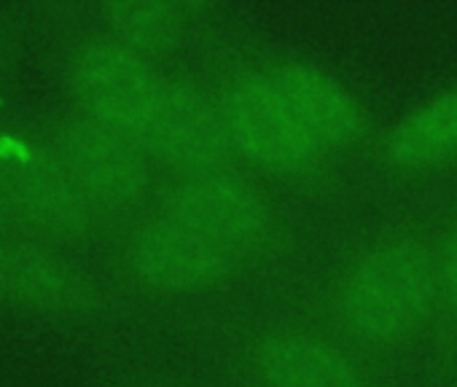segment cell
<instances>
[{
	"label": "cell",
	"instance_id": "cell-1",
	"mask_svg": "<svg viewBox=\"0 0 457 387\" xmlns=\"http://www.w3.org/2000/svg\"><path fill=\"white\" fill-rule=\"evenodd\" d=\"M444 210L395 216L353 243L302 304L382 368L428 344L438 312Z\"/></svg>",
	"mask_w": 457,
	"mask_h": 387
},
{
	"label": "cell",
	"instance_id": "cell-2",
	"mask_svg": "<svg viewBox=\"0 0 457 387\" xmlns=\"http://www.w3.org/2000/svg\"><path fill=\"white\" fill-rule=\"evenodd\" d=\"M207 92L228 159L278 194L328 197L342 164L326 153L283 108L256 70L253 52H228L210 44L196 76Z\"/></svg>",
	"mask_w": 457,
	"mask_h": 387
},
{
	"label": "cell",
	"instance_id": "cell-3",
	"mask_svg": "<svg viewBox=\"0 0 457 387\" xmlns=\"http://www.w3.org/2000/svg\"><path fill=\"white\" fill-rule=\"evenodd\" d=\"M156 202L248 277L280 267L294 251L296 235L280 194L235 164L167 172Z\"/></svg>",
	"mask_w": 457,
	"mask_h": 387
},
{
	"label": "cell",
	"instance_id": "cell-4",
	"mask_svg": "<svg viewBox=\"0 0 457 387\" xmlns=\"http://www.w3.org/2000/svg\"><path fill=\"white\" fill-rule=\"evenodd\" d=\"M243 387H385V368L302 304L264 317L240 342Z\"/></svg>",
	"mask_w": 457,
	"mask_h": 387
},
{
	"label": "cell",
	"instance_id": "cell-5",
	"mask_svg": "<svg viewBox=\"0 0 457 387\" xmlns=\"http://www.w3.org/2000/svg\"><path fill=\"white\" fill-rule=\"evenodd\" d=\"M121 267L148 296H215L248 275L159 202L121 224Z\"/></svg>",
	"mask_w": 457,
	"mask_h": 387
},
{
	"label": "cell",
	"instance_id": "cell-6",
	"mask_svg": "<svg viewBox=\"0 0 457 387\" xmlns=\"http://www.w3.org/2000/svg\"><path fill=\"white\" fill-rule=\"evenodd\" d=\"M253 62L270 92L296 119V124L342 167L363 159L379 135L369 103L331 68L288 57L253 52Z\"/></svg>",
	"mask_w": 457,
	"mask_h": 387
},
{
	"label": "cell",
	"instance_id": "cell-7",
	"mask_svg": "<svg viewBox=\"0 0 457 387\" xmlns=\"http://www.w3.org/2000/svg\"><path fill=\"white\" fill-rule=\"evenodd\" d=\"M366 164L387 177L428 180L457 167V84H449L382 127Z\"/></svg>",
	"mask_w": 457,
	"mask_h": 387
},
{
	"label": "cell",
	"instance_id": "cell-8",
	"mask_svg": "<svg viewBox=\"0 0 457 387\" xmlns=\"http://www.w3.org/2000/svg\"><path fill=\"white\" fill-rule=\"evenodd\" d=\"M119 46L159 65L194 41H215V9L204 4H135L113 17Z\"/></svg>",
	"mask_w": 457,
	"mask_h": 387
},
{
	"label": "cell",
	"instance_id": "cell-9",
	"mask_svg": "<svg viewBox=\"0 0 457 387\" xmlns=\"http://www.w3.org/2000/svg\"><path fill=\"white\" fill-rule=\"evenodd\" d=\"M428 347L444 371L457 374V202L444 210L438 259V312Z\"/></svg>",
	"mask_w": 457,
	"mask_h": 387
}]
</instances>
